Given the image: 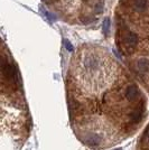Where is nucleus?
Returning a JSON list of instances; mask_svg holds the SVG:
<instances>
[{"label":"nucleus","instance_id":"obj_1","mask_svg":"<svg viewBox=\"0 0 149 150\" xmlns=\"http://www.w3.org/2000/svg\"><path fill=\"white\" fill-rule=\"evenodd\" d=\"M68 21L89 24L103 10V0H44Z\"/></svg>","mask_w":149,"mask_h":150},{"label":"nucleus","instance_id":"obj_2","mask_svg":"<svg viewBox=\"0 0 149 150\" xmlns=\"http://www.w3.org/2000/svg\"><path fill=\"white\" fill-rule=\"evenodd\" d=\"M136 67L138 72H140L141 74H146L149 72V59L147 57H141L139 58L136 63Z\"/></svg>","mask_w":149,"mask_h":150},{"label":"nucleus","instance_id":"obj_3","mask_svg":"<svg viewBox=\"0 0 149 150\" xmlns=\"http://www.w3.org/2000/svg\"><path fill=\"white\" fill-rule=\"evenodd\" d=\"M139 93H140V91H139L138 86L135 85V84H131L126 90V98L129 101H133L135 99L138 98Z\"/></svg>","mask_w":149,"mask_h":150},{"label":"nucleus","instance_id":"obj_4","mask_svg":"<svg viewBox=\"0 0 149 150\" xmlns=\"http://www.w3.org/2000/svg\"><path fill=\"white\" fill-rule=\"evenodd\" d=\"M100 141H101L100 136L95 134V133H90V134H87V137L84 138V142L87 146H90V147H96V146H99Z\"/></svg>","mask_w":149,"mask_h":150},{"label":"nucleus","instance_id":"obj_5","mask_svg":"<svg viewBox=\"0 0 149 150\" xmlns=\"http://www.w3.org/2000/svg\"><path fill=\"white\" fill-rule=\"evenodd\" d=\"M143 101H141V103L139 104L138 109H137L135 112H132L130 114L131 123H135V122H139L140 120L143 119Z\"/></svg>","mask_w":149,"mask_h":150},{"label":"nucleus","instance_id":"obj_6","mask_svg":"<svg viewBox=\"0 0 149 150\" xmlns=\"http://www.w3.org/2000/svg\"><path fill=\"white\" fill-rule=\"evenodd\" d=\"M109 25H110V19L108 18L104 20V24H103V30H104V34L106 35V33L109 30Z\"/></svg>","mask_w":149,"mask_h":150},{"label":"nucleus","instance_id":"obj_7","mask_svg":"<svg viewBox=\"0 0 149 150\" xmlns=\"http://www.w3.org/2000/svg\"><path fill=\"white\" fill-rule=\"evenodd\" d=\"M64 44H65V47H66V50H67L68 52H73V50H74V48H73L72 44L68 42L67 39H65V40H64Z\"/></svg>","mask_w":149,"mask_h":150},{"label":"nucleus","instance_id":"obj_8","mask_svg":"<svg viewBox=\"0 0 149 150\" xmlns=\"http://www.w3.org/2000/svg\"><path fill=\"white\" fill-rule=\"evenodd\" d=\"M113 150H122L121 148H118V149H113Z\"/></svg>","mask_w":149,"mask_h":150},{"label":"nucleus","instance_id":"obj_9","mask_svg":"<svg viewBox=\"0 0 149 150\" xmlns=\"http://www.w3.org/2000/svg\"><path fill=\"white\" fill-rule=\"evenodd\" d=\"M148 139H149V131H148Z\"/></svg>","mask_w":149,"mask_h":150}]
</instances>
